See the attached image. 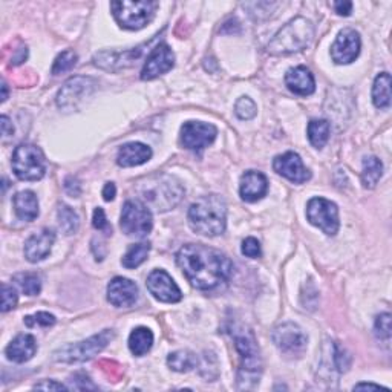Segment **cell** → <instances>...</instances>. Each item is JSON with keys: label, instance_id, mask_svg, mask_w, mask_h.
<instances>
[{"label": "cell", "instance_id": "cell-3", "mask_svg": "<svg viewBox=\"0 0 392 392\" xmlns=\"http://www.w3.org/2000/svg\"><path fill=\"white\" fill-rule=\"evenodd\" d=\"M235 346L241 357V365L238 371V388L239 389H253L261 379L262 360L253 331L245 327L236 328L235 332Z\"/></svg>", "mask_w": 392, "mask_h": 392}, {"label": "cell", "instance_id": "cell-35", "mask_svg": "<svg viewBox=\"0 0 392 392\" xmlns=\"http://www.w3.org/2000/svg\"><path fill=\"white\" fill-rule=\"evenodd\" d=\"M235 114L241 120H252L257 114V107L250 97H241L236 102Z\"/></svg>", "mask_w": 392, "mask_h": 392}, {"label": "cell", "instance_id": "cell-46", "mask_svg": "<svg viewBox=\"0 0 392 392\" xmlns=\"http://www.w3.org/2000/svg\"><path fill=\"white\" fill-rule=\"evenodd\" d=\"M0 121H2V135H4V138L13 137L14 135V126H13L11 120L8 119L6 115H2V119H0Z\"/></svg>", "mask_w": 392, "mask_h": 392}, {"label": "cell", "instance_id": "cell-49", "mask_svg": "<svg viewBox=\"0 0 392 392\" xmlns=\"http://www.w3.org/2000/svg\"><path fill=\"white\" fill-rule=\"evenodd\" d=\"M363 389H374V391L385 389V391H388V388H383L380 385H372V383H358V385L354 386V391H363Z\"/></svg>", "mask_w": 392, "mask_h": 392}, {"label": "cell", "instance_id": "cell-5", "mask_svg": "<svg viewBox=\"0 0 392 392\" xmlns=\"http://www.w3.org/2000/svg\"><path fill=\"white\" fill-rule=\"evenodd\" d=\"M314 25L305 18H295L278 31L266 46L271 55H288L302 51L311 43Z\"/></svg>", "mask_w": 392, "mask_h": 392}, {"label": "cell", "instance_id": "cell-16", "mask_svg": "<svg viewBox=\"0 0 392 392\" xmlns=\"http://www.w3.org/2000/svg\"><path fill=\"white\" fill-rule=\"evenodd\" d=\"M147 290L155 299L165 304H177L182 299L181 290L164 270H154L147 278Z\"/></svg>", "mask_w": 392, "mask_h": 392}, {"label": "cell", "instance_id": "cell-45", "mask_svg": "<svg viewBox=\"0 0 392 392\" xmlns=\"http://www.w3.org/2000/svg\"><path fill=\"white\" fill-rule=\"evenodd\" d=\"M34 389H45V391H66L68 386L62 385V383H57L54 380H43L40 383H36Z\"/></svg>", "mask_w": 392, "mask_h": 392}, {"label": "cell", "instance_id": "cell-7", "mask_svg": "<svg viewBox=\"0 0 392 392\" xmlns=\"http://www.w3.org/2000/svg\"><path fill=\"white\" fill-rule=\"evenodd\" d=\"M115 20L124 29L138 31L144 28L155 18L158 4L156 2H112L111 4Z\"/></svg>", "mask_w": 392, "mask_h": 392}, {"label": "cell", "instance_id": "cell-30", "mask_svg": "<svg viewBox=\"0 0 392 392\" xmlns=\"http://www.w3.org/2000/svg\"><path fill=\"white\" fill-rule=\"evenodd\" d=\"M168 365L177 372H189L199 365V358L191 351L181 349V351H175L168 357Z\"/></svg>", "mask_w": 392, "mask_h": 392}, {"label": "cell", "instance_id": "cell-4", "mask_svg": "<svg viewBox=\"0 0 392 392\" xmlns=\"http://www.w3.org/2000/svg\"><path fill=\"white\" fill-rule=\"evenodd\" d=\"M138 191L147 207L156 212H168L177 205L184 196V187L170 175H154L140 182Z\"/></svg>", "mask_w": 392, "mask_h": 392}, {"label": "cell", "instance_id": "cell-12", "mask_svg": "<svg viewBox=\"0 0 392 392\" xmlns=\"http://www.w3.org/2000/svg\"><path fill=\"white\" fill-rule=\"evenodd\" d=\"M216 135H218V129L213 124L187 121L181 128V144L194 152H201L203 149L213 143Z\"/></svg>", "mask_w": 392, "mask_h": 392}, {"label": "cell", "instance_id": "cell-41", "mask_svg": "<svg viewBox=\"0 0 392 392\" xmlns=\"http://www.w3.org/2000/svg\"><path fill=\"white\" fill-rule=\"evenodd\" d=\"M243 255L247 257H259L261 256V244L259 241L255 239V238H247L243 241Z\"/></svg>", "mask_w": 392, "mask_h": 392}, {"label": "cell", "instance_id": "cell-31", "mask_svg": "<svg viewBox=\"0 0 392 392\" xmlns=\"http://www.w3.org/2000/svg\"><path fill=\"white\" fill-rule=\"evenodd\" d=\"M58 225H60L62 231L65 235H75L77 233L79 227H80V219H79V215L75 213L74 208H71L69 205L62 204L58 207Z\"/></svg>", "mask_w": 392, "mask_h": 392}, {"label": "cell", "instance_id": "cell-1", "mask_svg": "<svg viewBox=\"0 0 392 392\" xmlns=\"http://www.w3.org/2000/svg\"><path fill=\"white\" fill-rule=\"evenodd\" d=\"M177 262L191 287L212 291L231 276L233 264L219 250L203 244H187L177 255Z\"/></svg>", "mask_w": 392, "mask_h": 392}, {"label": "cell", "instance_id": "cell-14", "mask_svg": "<svg viewBox=\"0 0 392 392\" xmlns=\"http://www.w3.org/2000/svg\"><path fill=\"white\" fill-rule=\"evenodd\" d=\"M155 41L150 40L146 41V43L140 45L133 49H129V51H102L95 54L94 57V63L98 66V68L106 69V71H119L123 68H129V66L133 65V62H137L138 58L144 54L146 48H149Z\"/></svg>", "mask_w": 392, "mask_h": 392}, {"label": "cell", "instance_id": "cell-32", "mask_svg": "<svg viewBox=\"0 0 392 392\" xmlns=\"http://www.w3.org/2000/svg\"><path fill=\"white\" fill-rule=\"evenodd\" d=\"M149 252H150V244L149 243L133 244V245L129 247L126 255L123 256L121 264H123V266H126V269H129V270L137 269V266H140L147 259Z\"/></svg>", "mask_w": 392, "mask_h": 392}, {"label": "cell", "instance_id": "cell-23", "mask_svg": "<svg viewBox=\"0 0 392 392\" xmlns=\"http://www.w3.org/2000/svg\"><path fill=\"white\" fill-rule=\"evenodd\" d=\"M5 353L11 362L25 363V362L31 360V358L34 357V354L37 353V342H36L34 336L20 334L6 346Z\"/></svg>", "mask_w": 392, "mask_h": 392}, {"label": "cell", "instance_id": "cell-18", "mask_svg": "<svg viewBox=\"0 0 392 392\" xmlns=\"http://www.w3.org/2000/svg\"><path fill=\"white\" fill-rule=\"evenodd\" d=\"M273 169L295 184H302L311 178L310 170L305 168L300 156L295 152H287L274 158Z\"/></svg>", "mask_w": 392, "mask_h": 392}, {"label": "cell", "instance_id": "cell-42", "mask_svg": "<svg viewBox=\"0 0 392 392\" xmlns=\"http://www.w3.org/2000/svg\"><path fill=\"white\" fill-rule=\"evenodd\" d=\"M65 190L66 194L72 198H79L81 195V184L75 177H68L65 181Z\"/></svg>", "mask_w": 392, "mask_h": 392}, {"label": "cell", "instance_id": "cell-39", "mask_svg": "<svg viewBox=\"0 0 392 392\" xmlns=\"http://www.w3.org/2000/svg\"><path fill=\"white\" fill-rule=\"evenodd\" d=\"M69 381H71V388L79 389V391H83V389H97V386L94 385L93 380H90L89 375L85 374V372L74 374Z\"/></svg>", "mask_w": 392, "mask_h": 392}, {"label": "cell", "instance_id": "cell-10", "mask_svg": "<svg viewBox=\"0 0 392 392\" xmlns=\"http://www.w3.org/2000/svg\"><path fill=\"white\" fill-rule=\"evenodd\" d=\"M97 81L90 77H72L65 83L57 94V106L66 112L79 111L86 98L93 95Z\"/></svg>", "mask_w": 392, "mask_h": 392}, {"label": "cell", "instance_id": "cell-36", "mask_svg": "<svg viewBox=\"0 0 392 392\" xmlns=\"http://www.w3.org/2000/svg\"><path fill=\"white\" fill-rule=\"evenodd\" d=\"M55 323V316L49 314L46 311H39L32 316H27L25 318V325H27L28 328H36V327H53Z\"/></svg>", "mask_w": 392, "mask_h": 392}, {"label": "cell", "instance_id": "cell-15", "mask_svg": "<svg viewBox=\"0 0 392 392\" xmlns=\"http://www.w3.org/2000/svg\"><path fill=\"white\" fill-rule=\"evenodd\" d=\"M360 46L362 41L357 31L351 28L342 29L331 46V58L337 65L353 63L360 54Z\"/></svg>", "mask_w": 392, "mask_h": 392}, {"label": "cell", "instance_id": "cell-24", "mask_svg": "<svg viewBox=\"0 0 392 392\" xmlns=\"http://www.w3.org/2000/svg\"><path fill=\"white\" fill-rule=\"evenodd\" d=\"M152 158V149L143 143H128L121 146L116 156V163L121 168H135L147 163Z\"/></svg>", "mask_w": 392, "mask_h": 392}, {"label": "cell", "instance_id": "cell-37", "mask_svg": "<svg viewBox=\"0 0 392 392\" xmlns=\"http://www.w3.org/2000/svg\"><path fill=\"white\" fill-rule=\"evenodd\" d=\"M374 328H375V334H377L379 339L389 342L391 340V314L383 313V314L377 316Z\"/></svg>", "mask_w": 392, "mask_h": 392}, {"label": "cell", "instance_id": "cell-13", "mask_svg": "<svg viewBox=\"0 0 392 392\" xmlns=\"http://www.w3.org/2000/svg\"><path fill=\"white\" fill-rule=\"evenodd\" d=\"M271 339L282 353L288 356H299L306 348V336L296 323H282L271 332Z\"/></svg>", "mask_w": 392, "mask_h": 392}, {"label": "cell", "instance_id": "cell-19", "mask_svg": "<svg viewBox=\"0 0 392 392\" xmlns=\"http://www.w3.org/2000/svg\"><path fill=\"white\" fill-rule=\"evenodd\" d=\"M138 287L126 278H114L107 285V300L116 308H128L137 302Z\"/></svg>", "mask_w": 392, "mask_h": 392}, {"label": "cell", "instance_id": "cell-26", "mask_svg": "<svg viewBox=\"0 0 392 392\" xmlns=\"http://www.w3.org/2000/svg\"><path fill=\"white\" fill-rule=\"evenodd\" d=\"M372 102L379 109H388L391 106V75L381 72L374 80Z\"/></svg>", "mask_w": 392, "mask_h": 392}, {"label": "cell", "instance_id": "cell-22", "mask_svg": "<svg viewBox=\"0 0 392 392\" xmlns=\"http://www.w3.org/2000/svg\"><path fill=\"white\" fill-rule=\"evenodd\" d=\"M285 85L296 95L308 97L316 90V81L311 71L305 66H296L285 74Z\"/></svg>", "mask_w": 392, "mask_h": 392}, {"label": "cell", "instance_id": "cell-6", "mask_svg": "<svg viewBox=\"0 0 392 392\" xmlns=\"http://www.w3.org/2000/svg\"><path fill=\"white\" fill-rule=\"evenodd\" d=\"M114 336L112 330H104L93 337L79 342V344L65 345L54 353V360L58 363H81L90 360L103 351Z\"/></svg>", "mask_w": 392, "mask_h": 392}, {"label": "cell", "instance_id": "cell-11", "mask_svg": "<svg viewBox=\"0 0 392 392\" xmlns=\"http://www.w3.org/2000/svg\"><path fill=\"white\" fill-rule=\"evenodd\" d=\"M306 218L325 235L334 236L339 231V208L334 203L325 198H313L306 205Z\"/></svg>", "mask_w": 392, "mask_h": 392}, {"label": "cell", "instance_id": "cell-44", "mask_svg": "<svg viewBox=\"0 0 392 392\" xmlns=\"http://www.w3.org/2000/svg\"><path fill=\"white\" fill-rule=\"evenodd\" d=\"M28 57V48L25 45H20L18 49H14V53L11 55V65L13 66H19L22 65Z\"/></svg>", "mask_w": 392, "mask_h": 392}, {"label": "cell", "instance_id": "cell-17", "mask_svg": "<svg viewBox=\"0 0 392 392\" xmlns=\"http://www.w3.org/2000/svg\"><path fill=\"white\" fill-rule=\"evenodd\" d=\"M175 65V55L169 45L160 43L156 45L149 57L146 58V63L141 71V79L143 80H154L160 75L169 72Z\"/></svg>", "mask_w": 392, "mask_h": 392}, {"label": "cell", "instance_id": "cell-50", "mask_svg": "<svg viewBox=\"0 0 392 392\" xmlns=\"http://www.w3.org/2000/svg\"><path fill=\"white\" fill-rule=\"evenodd\" d=\"M2 90H4V94H2V102H5V100L8 98V85L5 83V80L2 81Z\"/></svg>", "mask_w": 392, "mask_h": 392}, {"label": "cell", "instance_id": "cell-29", "mask_svg": "<svg viewBox=\"0 0 392 392\" xmlns=\"http://www.w3.org/2000/svg\"><path fill=\"white\" fill-rule=\"evenodd\" d=\"M383 175V163L377 156H368L363 160L362 182L365 189H374Z\"/></svg>", "mask_w": 392, "mask_h": 392}, {"label": "cell", "instance_id": "cell-48", "mask_svg": "<svg viewBox=\"0 0 392 392\" xmlns=\"http://www.w3.org/2000/svg\"><path fill=\"white\" fill-rule=\"evenodd\" d=\"M115 195H116V189H115L114 182H106V186L103 189L104 201H112V199L115 198Z\"/></svg>", "mask_w": 392, "mask_h": 392}, {"label": "cell", "instance_id": "cell-9", "mask_svg": "<svg viewBox=\"0 0 392 392\" xmlns=\"http://www.w3.org/2000/svg\"><path fill=\"white\" fill-rule=\"evenodd\" d=\"M120 225L121 230L126 233L128 236L143 238L149 235L154 225L150 208L143 201L129 199V201H126L123 205Z\"/></svg>", "mask_w": 392, "mask_h": 392}, {"label": "cell", "instance_id": "cell-38", "mask_svg": "<svg viewBox=\"0 0 392 392\" xmlns=\"http://www.w3.org/2000/svg\"><path fill=\"white\" fill-rule=\"evenodd\" d=\"M18 305V291L2 283V313H8Z\"/></svg>", "mask_w": 392, "mask_h": 392}, {"label": "cell", "instance_id": "cell-21", "mask_svg": "<svg viewBox=\"0 0 392 392\" xmlns=\"http://www.w3.org/2000/svg\"><path fill=\"white\" fill-rule=\"evenodd\" d=\"M266 191H269V181L266 177L261 172L256 170H248L243 175L241 178V186H239V194L241 198L247 203H256L262 199Z\"/></svg>", "mask_w": 392, "mask_h": 392}, {"label": "cell", "instance_id": "cell-34", "mask_svg": "<svg viewBox=\"0 0 392 392\" xmlns=\"http://www.w3.org/2000/svg\"><path fill=\"white\" fill-rule=\"evenodd\" d=\"M75 63H77V54H75L74 51H69V49L68 51H63L62 54H58L54 60L53 74L60 75V74L68 72L74 68Z\"/></svg>", "mask_w": 392, "mask_h": 392}, {"label": "cell", "instance_id": "cell-25", "mask_svg": "<svg viewBox=\"0 0 392 392\" xmlns=\"http://www.w3.org/2000/svg\"><path fill=\"white\" fill-rule=\"evenodd\" d=\"M14 210L18 218L31 222L39 216V199L34 191L23 190L14 196Z\"/></svg>", "mask_w": 392, "mask_h": 392}, {"label": "cell", "instance_id": "cell-33", "mask_svg": "<svg viewBox=\"0 0 392 392\" xmlns=\"http://www.w3.org/2000/svg\"><path fill=\"white\" fill-rule=\"evenodd\" d=\"M13 281L18 283L27 296H37L41 290V282L34 273H19L15 274Z\"/></svg>", "mask_w": 392, "mask_h": 392}, {"label": "cell", "instance_id": "cell-2", "mask_svg": "<svg viewBox=\"0 0 392 392\" xmlns=\"http://www.w3.org/2000/svg\"><path fill=\"white\" fill-rule=\"evenodd\" d=\"M190 229L203 236H218L227 225V204L218 195L199 198L189 208Z\"/></svg>", "mask_w": 392, "mask_h": 392}, {"label": "cell", "instance_id": "cell-20", "mask_svg": "<svg viewBox=\"0 0 392 392\" xmlns=\"http://www.w3.org/2000/svg\"><path fill=\"white\" fill-rule=\"evenodd\" d=\"M55 243V233L49 229H43L34 233L25 244V257L32 264L43 261L51 253V248Z\"/></svg>", "mask_w": 392, "mask_h": 392}, {"label": "cell", "instance_id": "cell-27", "mask_svg": "<svg viewBox=\"0 0 392 392\" xmlns=\"http://www.w3.org/2000/svg\"><path fill=\"white\" fill-rule=\"evenodd\" d=\"M154 345L152 331L146 327H138L130 332L129 336V349L133 356L141 357L150 351Z\"/></svg>", "mask_w": 392, "mask_h": 392}, {"label": "cell", "instance_id": "cell-47", "mask_svg": "<svg viewBox=\"0 0 392 392\" xmlns=\"http://www.w3.org/2000/svg\"><path fill=\"white\" fill-rule=\"evenodd\" d=\"M334 10L339 15H349L353 11L351 2H334Z\"/></svg>", "mask_w": 392, "mask_h": 392}, {"label": "cell", "instance_id": "cell-40", "mask_svg": "<svg viewBox=\"0 0 392 392\" xmlns=\"http://www.w3.org/2000/svg\"><path fill=\"white\" fill-rule=\"evenodd\" d=\"M93 225H94V229L106 233V235H111V233H112V227H111L109 222H107V219H106L104 210H103V208H100V207L95 208V212H94Z\"/></svg>", "mask_w": 392, "mask_h": 392}, {"label": "cell", "instance_id": "cell-8", "mask_svg": "<svg viewBox=\"0 0 392 392\" xmlns=\"http://www.w3.org/2000/svg\"><path fill=\"white\" fill-rule=\"evenodd\" d=\"M13 170L22 181H39L46 173L45 155L34 144H20L13 154Z\"/></svg>", "mask_w": 392, "mask_h": 392}, {"label": "cell", "instance_id": "cell-28", "mask_svg": "<svg viewBox=\"0 0 392 392\" xmlns=\"http://www.w3.org/2000/svg\"><path fill=\"white\" fill-rule=\"evenodd\" d=\"M308 140L316 149H322L330 140L331 124L327 120H311L308 123Z\"/></svg>", "mask_w": 392, "mask_h": 392}, {"label": "cell", "instance_id": "cell-43", "mask_svg": "<svg viewBox=\"0 0 392 392\" xmlns=\"http://www.w3.org/2000/svg\"><path fill=\"white\" fill-rule=\"evenodd\" d=\"M100 365L104 366L103 370H104V372L112 379V381H116V379H120V375H121V366H120L119 363L111 362V360H103Z\"/></svg>", "mask_w": 392, "mask_h": 392}]
</instances>
